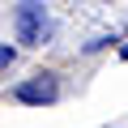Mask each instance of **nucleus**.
<instances>
[{
	"label": "nucleus",
	"instance_id": "f257e3e1",
	"mask_svg": "<svg viewBox=\"0 0 128 128\" xmlns=\"http://www.w3.org/2000/svg\"><path fill=\"white\" fill-rule=\"evenodd\" d=\"M13 30H17V43L26 47H43L51 34H56V22L43 4H34V0H22L17 13H13Z\"/></svg>",
	"mask_w": 128,
	"mask_h": 128
},
{
	"label": "nucleus",
	"instance_id": "f03ea898",
	"mask_svg": "<svg viewBox=\"0 0 128 128\" xmlns=\"http://www.w3.org/2000/svg\"><path fill=\"white\" fill-rule=\"evenodd\" d=\"M13 94H17V102H30V107H47V102H56V98H60V81H56L51 73H38V77L22 81Z\"/></svg>",
	"mask_w": 128,
	"mask_h": 128
},
{
	"label": "nucleus",
	"instance_id": "7ed1b4c3",
	"mask_svg": "<svg viewBox=\"0 0 128 128\" xmlns=\"http://www.w3.org/2000/svg\"><path fill=\"white\" fill-rule=\"evenodd\" d=\"M13 56H17V51L4 43V47H0V68H9V64H13Z\"/></svg>",
	"mask_w": 128,
	"mask_h": 128
},
{
	"label": "nucleus",
	"instance_id": "20e7f679",
	"mask_svg": "<svg viewBox=\"0 0 128 128\" xmlns=\"http://www.w3.org/2000/svg\"><path fill=\"white\" fill-rule=\"evenodd\" d=\"M124 56H128V47H124Z\"/></svg>",
	"mask_w": 128,
	"mask_h": 128
}]
</instances>
